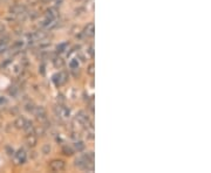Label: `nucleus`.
Here are the masks:
<instances>
[{
    "label": "nucleus",
    "instance_id": "nucleus-1",
    "mask_svg": "<svg viewBox=\"0 0 211 173\" xmlns=\"http://www.w3.org/2000/svg\"><path fill=\"white\" fill-rule=\"evenodd\" d=\"M74 165L80 170L93 172L94 171V152H87L77 157L74 161Z\"/></svg>",
    "mask_w": 211,
    "mask_h": 173
},
{
    "label": "nucleus",
    "instance_id": "nucleus-2",
    "mask_svg": "<svg viewBox=\"0 0 211 173\" xmlns=\"http://www.w3.org/2000/svg\"><path fill=\"white\" fill-rule=\"evenodd\" d=\"M48 167L53 172H61V171H63L66 168V163L63 160H61V159H53L48 164Z\"/></svg>",
    "mask_w": 211,
    "mask_h": 173
},
{
    "label": "nucleus",
    "instance_id": "nucleus-3",
    "mask_svg": "<svg viewBox=\"0 0 211 173\" xmlns=\"http://www.w3.org/2000/svg\"><path fill=\"white\" fill-rule=\"evenodd\" d=\"M76 121L82 124V125H87L89 122H90V118H89V115L84 111H79L76 114Z\"/></svg>",
    "mask_w": 211,
    "mask_h": 173
},
{
    "label": "nucleus",
    "instance_id": "nucleus-4",
    "mask_svg": "<svg viewBox=\"0 0 211 173\" xmlns=\"http://www.w3.org/2000/svg\"><path fill=\"white\" fill-rule=\"evenodd\" d=\"M67 78H68V76H67V74L65 73V72H62V73H59V74H55L54 76H53V81L55 82V84L56 85H61V84H63L66 81H67Z\"/></svg>",
    "mask_w": 211,
    "mask_h": 173
},
{
    "label": "nucleus",
    "instance_id": "nucleus-5",
    "mask_svg": "<svg viewBox=\"0 0 211 173\" xmlns=\"http://www.w3.org/2000/svg\"><path fill=\"white\" fill-rule=\"evenodd\" d=\"M10 13L11 14H15V15H23L26 14V7L24 5H13L10 8Z\"/></svg>",
    "mask_w": 211,
    "mask_h": 173
},
{
    "label": "nucleus",
    "instance_id": "nucleus-6",
    "mask_svg": "<svg viewBox=\"0 0 211 173\" xmlns=\"http://www.w3.org/2000/svg\"><path fill=\"white\" fill-rule=\"evenodd\" d=\"M14 156H15V161L18 163V164H25L26 163V160H27V155H26V152H25V150H19L16 153H14Z\"/></svg>",
    "mask_w": 211,
    "mask_h": 173
},
{
    "label": "nucleus",
    "instance_id": "nucleus-7",
    "mask_svg": "<svg viewBox=\"0 0 211 173\" xmlns=\"http://www.w3.org/2000/svg\"><path fill=\"white\" fill-rule=\"evenodd\" d=\"M34 115H35V117L36 118H39V119H46V117H47V112H46V109L44 106H35V109H34Z\"/></svg>",
    "mask_w": 211,
    "mask_h": 173
},
{
    "label": "nucleus",
    "instance_id": "nucleus-8",
    "mask_svg": "<svg viewBox=\"0 0 211 173\" xmlns=\"http://www.w3.org/2000/svg\"><path fill=\"white\" fill-rule=\"evenodd\" d=\"M55 112L58 115H60L61 117H69V114H71V110L68 108H65L62 105H58V108L55 109Z\"/></svg>",
    "mask_w": 211,
    "mask_h": 173
},
{
    "label": "nucleus",
    "instance_id": "nucleus-9",
    "mask_svg": "<svg viewBox=\"0 0 211 173\" xmlns=\"http://www.w3.org/2000/svg\"><path fill=\"white\" fill-rule=\"evenodd\" d=\"M83 34L86 35V36H88V37L94 36V34H95V26H94V24H93V22L88 24L86 27H84V29H83Z\"/></svg>",
    "mask_w": 211,
    "mask_h": 173
},
{
    "label": "nucleus",
    "instance_id": "nucleus-10",
    "mask_svg": "<svg viewBox=\"0 0 211 173\" xmlns=\"http://www.w3.org/2000/svg\"><path fill=\"white\" fill-rule=\"evenodd\" d=\"M26 143L29 147H34L38 144V137L35 136V133H29L26 138Z\"/></svg>",
    "mask_w": 211,
    "mask_h": 173
},
{
    "label": "nucleus",
    "instance_id": "nucleus-11",
    "mask_svg": "<svg viewBox=\"0 0 211 173\" xmlns=\"http://www.w3.org/2000/svg\"><path fill=\"white\" fill-rule=\"evenodd\" d=\"M58 8L56 7H49L47 11H46V16L49 18V19H55L58 16Z\"/></svg>",
    "mask_w": 211,
    "mask_h": 173
},
{
    "label": "nucleus",
    "instance_id": "nucleus-12",
    "mask_svg": "<svg viewBox=\"0 0 211 173\" xmlns=\"http://www.w3.org/2000/svg\"><path fill=\"white\" fill-rule=\"evenodd\" d=\"M25 123H26V118L25 117H18L16 119H15V122H14V126L16 127V129H23L24 127V125H25Z\"/></svg>",
    "mask_w": 211,
    "mask_h": 173
},
{
    "label": "nucleus",
    "instance_id": "nucleus-13",
    "mask_svg": "<svg viewBox=\"0 0 211 173\" xmlns=\"http://www.w3.org/2000/svg\"><path fill=\"white\" fill-rule=\"evenodd\" d=\"M25 131L27 132V135H29V133H34V126H33V123L32 122H27L26 121V123H25V125H24V127H23Z\"/></svg>",
    "mask_w": 211,
    "mask_h": 173
},
{
    "label": "nucleus",
    "instance_id": "nucleus-14",
    "mask_svg": "<svg viewBox=\"0 0 211 173\" xmlns=\"http://www.w3.org/2000/svg\"><path fill=\"white\" fill-rule=\"evenodd\" d=\"M74 148L77 151V152H81V151L84 150V143L81 142V140H76L74 143Z\"/></svg>",
    "mask_w": 211,
    "mask_h": 173
},
{
    "label": "nucleus",
    "instance_id": "nucleus-15",
    "mask_svg": "<svg viewBox=\"0 0 211 173\" xmlns=\"http://www.w3.org/2000/svg\"><path fill=\"white\" fill-rule=\"evenodd\" d=\"M62 153L65 155V156H73L74 155V150L72 148V147H69V146H63L62 147Z\"/></svg>",
    "mask_w": 211,
    "mask_h": 173
},
{
    "label": "nucleus",
    "instance_id": "nucleus-16",
    "mask_svg": "<svg viewBox=\"0 0 211 173\" xmlns=\"http://www.w3.org/2000/svg\"><path fill=\"white\" fill-rule=\"evenodd\" d=\"M53 63H54V66L56 68H62L63 66H65V61H63L61 57H56L55 60H53Z\"/></svg>",
    "mask_w": 211,
    "mask_h": 173
},
{
    "label": "nucleus",
    "instance_id": "nucleus-17",
    "mask_svg": "<svg viewBox=\"0 0 211 173\" xmlns=\"http://www.w3.org/2000/svg\"><path fill=\"white\" fill-rule=\"evenodd\" d=\"M51 150H52L51 145L49 144H45V145H42V147H41V152L44 153V155H49L51 153Z\"/></svg>",
    "mask_w": 211,
    "mask_h": 173
},
{
    "label": "nucleus",
    "instance_id": "nucleus-18",
    "mask_svg": "<svg viewBox=\"0 0 211 173\" xmlns=\"http://www.w3.org/2000/svg\"><path fill=\"white\" fill-rule=\"evenodd\" d=\"M87 74L90 75V76H94L95 75V66H94L93 63L88 64V67H87Z\"/></svg>",
    "mask_w": 211,
    "mask_h": 173
},
{
    "label": "nucleus",
    "instance_id": "nucleus-19",
    "mask_svg": "<svg viewBox=\"0 0 211 173\" xmlns=\"http://www.w3.org/2000/svg\"><path fill=\"white\" fill-rule=\"evenodd\" d=\"M34 109H35V104L32 103V102H29V103H27V104L25 105V110L28 111V112H33Z\"/></svg>",
    "mask_w": 211,
    "mask_h": 173
},
{
    "label": "nucleus",
    "instance_id": "nucleus-20",
    "mask_svg": "<svg viewBox=\"0 0 211 173\" xmlns=\"http://www.w3.org/2000/svg\"><path fill=\"white\" fill-rule=\"evenodd\" d=\"M8 40H10V37L7 35H3V37L0 39V46H5L6 43L8 42Z\"/></svg>",
    "mask_w": 211,
    "mask_h": 173
},
{
    "label": "nucleus",
    "instance_id": "nucleus-21",
    "mask_svg": "<svg viewBox=\"0 0 211 173\" xmlns=\"http://www.w3.org/2000/svg\"><path fill=\"white\" fill-rule=\"evenodd\" d=\"M69 67H71L72 69H77V67H79V63H77V61H76V60H73V61H71V63H69Z\"/></svg>",
    "mask_w": 211,
    "mask_h": 173
},
{
    "label": "nucleus",
    "instance_id": "nucleus-22",
    "mask_svg": "<svg viewBox=\"0 0 211 173\" xmlns=\"http://www.w3.org/2000/svg\"><path fill=\"white\" fill-rule=\"evenodd\" d=\"M67 47V43H61V45L58 46V52H65Z\"/></svg>",
    "mask_w": 211,
    "mask_h": 173
},
{
    "label": "nucleus",
    "instance_id": "nucleus-23",
    "mask_svg": "<svg viewBox=\"0 0 211 173\" xmlns=\"http://www.w3.org/2000/svg\"><path fill=\"white\" fill-rule=\"evenodd\" d=\"M16 93H18V89L15 88V86H11V89L8 90V94H10L11 96H15Z\"/></svg>",
    "mask_w": 211,
    "mask_h": 173
},
{
    "label": "nucleus",
    "instance_id": "nucleus-24",
    "mask_svg": "<svg viewBox=\"0 0 211 173\" xmlns=\"http://www.w3.org/2000/svg\"><path fill=\"white\" fill-rule=\"evenodd\" d=\"M84 12H86V10H84L83 7H79V8L75 10V14H76V15H81V14H83Z\"/></svg>",
    "mask_w": 211,
    "mask_h": 173
},
{
    "label": "nucleus",
    "instance_id": "nucleus-25",
    "mask_svg": "<svg viewBox=\"0 0 211 173\" xmlns=\"http://www.w3.org/2000/svg\"><path fill=\"white\" fill-rule=\"evenodd\" d=\"M23 45H24L23 41H16V42H14L13 48H21V47H23Z\"/></svg>",
    "mask_w": 211,
    "mask_h": 173
},
{
    "label": "nucleus",
    "instance_id": "nucleus-26",
    "mask_svg": "<svg viewBox=\"0 0 211 173\" xmlns=\"http://www.w3.org/2000/svg\"><path fill=\"white\" fill-rule=\"evenodd\" d=\"M87 53L89 54V56H90V57H94V47H93V46H90V47L88 48Z\"/></svg>",
    "mask_w": 211,
    "mask_h": 173
},
{
    "label": "nucleus",
    "instance_id": "nucleus-27",
    "mask_svg": "<svg viewBox=\"0 0 211 173\" xmlns=\"http://www.w3.org/2000/svg\"><path fill=\"white\" fill-rule=\"evenodd\" d=\"M53 1H54V4H55V7H58V6H61L65 0H53Z\"/></svg>",
    "mask_w": 211,
    "mask_h": 173
},
{
    "label": "nucleus",
    "instance_id": "nucleus-28",
    "mask_svg": "<svg viewBox=\"0 0 211 173\" xmlns=\"http://www.w3.org/2000/svg\"><path fill=\"white\" fill-rule=\"evenodd\" d=\"M5 34V26L0 24V36H3Z\"/></svg>",
    "mask_w": 211,
    "mask_h": 173
},
{
    "label": "nucleus",
    "instance_id": "nucleus-29",
    "mask_svg": "<svg viewBox=\"0 0 211 173\" xmlns=\"http://www.w3.org/2000/svg\"><path fill=\"white\" fill-rule=\"evenodd\" d=\"M6 150H7V152H8V155H10V156H13V155H14V150H13V148H11L10 146H7V147H6Z\"/></svg>",
    "mask_w": 211,
    "mask_h": 173
},
{
    "label": "nucleus",
    "instance_id": "nucleus-30",
    "mask_svg": "<svg viewBox=\"0 0 211 173\" xmlns=\"http://www.w3.org/2000/svg\"><path fill=\"white\" fill-rule=\"evenodd\" d=\"M39 72L41 73V75H45V66H44V64H41V66H40Z\"/></svg>",
    "mask_w": 211,
    "mask_h": 173
},
{
    "label": "nucleus",
    "instance_id": "nucleus-31",
    "mask_svg": "<svg viewBox=\"0 0 211 173\" xmlns=\"http://www.w3.org/2000/svg\"><path fill=\"white\" fill-rule=\"evenodd\" d=\"M7 101H6V98L4 97V96H0V105H3V104H5Z\"/></svg>",
    "mask_w": 211,
    "mask_h": 173
},
{
    "label": "nucleus",
    "instance_id": "nucleus-32",
    "mask_svg": "<svg viewBox=\"0 0 211 173\" xmlns=\"http://www.w3.org/2000/svg\"><path fill=\"white\" fill-rule=\"evenodd\" d=\"M40 1H41V3H44V4H47V3H49V1H51V0H40Z\"/></svg>",
    "mask_w": 211,
    "mask_h": 173
},
{
    "label": "nucleus",
    "instance_id": "nucleus-33",
    "mask_svg": "<svg viewBox=\"0 0 211 173\" xmlns=\"http://www.w3.org/2000/svg\"><path fill=\"white\" fill-rule=\"evenodd\" d=\"M75 1H80V0H75Z\"/></svg>",
    "mask_w": 211,
    "mask_h": 173
}]
</instances>
